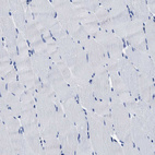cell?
Listing matches in <instances>:
<instances>
[{
    "instance_id": "obj_1",
    "label": "cell",
    "mask_w": 155,
    "mask_h": 155,
    "mask_svg": "<svg viewBox=\"0 0 155 155\" xmlns=\"http://www.w3.org/2000/svg\"><path fill=\"white\" fill-rule=\"evenodd\" d=\"M86 119H87V130L91 141L92 147L95 154L107 155V144L110 140L111 136L107 127L105 126L104 118L94 111H86Z\"/></svg>"
},
{
    "instance_id": "obj_2",
    "label": "cell",
    "mask_w": 155,
    "mask_h": 155,
    "mask_svg": "<svg viewBox=\"0 0 155 155\" xmlns=\"http://www.w3.org/2000/svg\"><path fill=\"white\" fill-rule=\"evenodd\" d=\"M110 115L115 136L118 141L121 142L128 134H130L131 116L126 109L125 104L114 97H111L110 100Z\"/></svg>"
},
{
    "instance_id": "obj_3",
    "label": "cell",
    "mask_w": 155,
    "mask_h": 155,
    "mask_svg": "<svg viewBox=\"0 0 155 155\" xmlns=\"http://www.w3.org/2000/svg\"><path fill=\"white\" fill-rule=\"evenodd\" d=\"M130 136L141 155H153L155 152L154 141L143 130L138 117L130 118Z\"/></svg>"
},
{
    "instance_id": "obj_4",
    "label": "cell",
    "mask_w": 155,
    "mask_h": 155,
    "mask_svg": "<svg viewBox=\"0 0 155 155\" xmlns=\"http://www.w3.org/2000/svg\"><path fill=\"white\" fill-rule=\"evenodd\" d=\"M124 55L140 73H147L154 78V61L150 58L147 53H142L131 46H126Z\"/></svg>"
},
{
    "instance_id": "obj_5",
    "label": "cell",
    "mask_w": 155,
    "mask_h": 155,
    "mask_svg": "<svg viewBox=\"0 0 155 155\" xmlns=\"http://www.w3.org/2000/svg\"><path fill=\"white\" fill-rule=\"evenodd\" d=\"M48 82L50 83V85L53 86L54 92L58 96L61 103L67 100H70V98H75L71 89H70V85L64 79V77L61 75L60 71H59L58 67L56 64H53L49 68Z\"/></svg>"
},
{
    "instance_id": "obj_6",
    "label": "cell",
    "mask_w": 155,
    "mask_h": 155,
    "mask_svg": "<svg viewBox=\"0 0 155 155\" xmlns=\"http://www.w3.org/2000/svg\"><path fill=\"white\" fill-rule=\"evenodd\" d=\"M91 85L94 92V96L97 101L110 103L111 85L107 71L93 75L91 80Z\"/></svg>"
},
{
    "instance_id": "obj_7",
    "label": "cell",
    "mask_w": 155,
    "mask_h": 155,
    "mask_svg": "<svg viewBox=\"0 0 155 155\" xmlns=\"http://www.w3.org/2000/svg\"><path fill=\"white\" fill-rule=\"evenodd\" d=\"M138 74H139V71L129 62V60H128L125 57V55H124V57H122V59H121V67H120V70H119V75L122 79V81H124V83H125L127 90L130 92L131 95H132L137 101L140 100L138 93H137Z\"/></svg>"
},
{
    "instance_id": "obj_8",
    "label": "cell",
    "mask_w": 155,
    "mask_h": 155,
    "mask_svg": "<svg viewBox=\"0 0 155 155\" xmlns=\"http://www.w3.org/2000/svg\"><path fill=\"white\" fill-rule=\"evenodd\" d=\"M64 108V115L69 120H71L77 127L87 126L86 110L75 98H70L61 103Z\"/></svg>"
},
{
    "instance_id": "obj_9",
    "label": "cell",
    "mask_w": 155,
    "mask_h": 155,
    "mask_svg": "<svg viewBox=\"0 0 155 155\" xmlns=\"http://www.w3.org/2000/svg\"><path fill=\"white\" fill-rule=\"evenodd\" d=\"M31 61H32V69L35 74L39 78L43 83L48 82V73L49 68L54 64L50 56L47 53H33L31 51Z\"/></svg>"
},
{
    "instance_id": "obj_10",
    "label": "cell",
    "mask_w": 155,
    "mask_h": 155,
    "mask_svg": "<svg viewBox=\"0 0 155 155\" xmlns=\"http://www.w3.org/2000/svg\"><path fill=\"white\" fill-rule=\"evenodd\" d=\"M127 5L128 11L131 14V21L144 23L151 17H154L150 13L149 9L147 7V2L143 0H127L125 1Z\"/></svg>"
},
{
    "instance_id": "obj_11",
    "label": "cell",
    "mask_w": 155,
    "mask_h": 155,
    "mask_svg": "<svg viewBox=\"0 0 155 155\" xmlns=\"http://www.w3.org/2000/svg\"><path fill=\"white\" fill-rule=\"evenodd\" d=\"M0 30H1V38L6 45L17 42V37L20 32L14 24L12 17L0 19Z\"/></svg>"
},
{
    "instance_id": "obj_12",
    "label": "cell",
    "mask_w": 155,
    "mask_h": 155,
    "mask_svg": "<svg viewBox=\"0 0 155 155\" xmlns=\"http://www.w3.org/2000/svg\"><path fill=\"white\" fill-rule=\"evenodd\" d=\"M94 92L92 89L91 82L89 83H81L80 91L78 94L77 101L81 104V106L85 109L86 111H93L94 109V102H95Z\"/></svg>"
},
{
    "instance_id": "obj_13",
    "label": "cell",
    "mask_w": 155,
    "mask_h": 155,
    "mask_svg": "<svg viewBox=\"0 0 155 155\" xmlns=\"http://www.w3.org/2000/svg\"><path fill=\"white\" fill-rule=\"evenodd\" d=\"M71 73L79 84L89 83V82H91L92 78L94 75L87 60L79 62L73 68H71Z\"/></svg>"
},
{
    "instance_id": "obj_14",
    "label": "cell",
    "mask_w": 155,
    "mask_h": 155,
    "mask_svg": "<svg viewBox=\"0 0 155 155\" xmlns=\"http://www.w3.org/2000/svg\"><path fill=\"white\" fill-rule=\"evenodd\" d=\"M78 128L79 133V145H78L77 154L78 155H92L95 154L92 147L91 141L89 137V130L87 126H80Z\"/></svg>"
},
{
    "instance_id": "obj_15",
    "label": "cell",
    "mask_w": 155,
    "mask_h": 155,
    "mask_svg": "<svg viewBox=\"0 0 155 155\" xmlns=\"http://www.w3.org/2000/svg\"><path fill=\"white\" fill-rule=\"evenodd\" d=\"M92 37H93L98 44L102 45L105 49L111 47V46L115 44H120V43L124 42L119 37H117L113 32H107V31H103V30H100L96 34H94V35L92 36Z\"/></svg>"
},
{
    "instance_id": "obj_16",
    "label": "cell",
    "mask_w": 155,
    "mask_h": 155,
    "mask_svg": "<svg viewBox=\"0 0 155 155\" xmlns=\"http://www.w3.org/2000/svg\"><path fill=\"white\" fill-rule=\"evenodd\" d=\"M0 129V153L2 155H14L10 132L3 121H1Z\"/></svg>"
},
{
    "instance_id": "obj_17",
    "label": "cell",
    "mask_w": 155,
    "mask_h": 155,
    "mask_svg": "<svg viewBox=\"0 0 155 155\" xmlns=\"http://www.w3.org/2000/svg\"><path fill=\"white\" fill-rule=\"evenodd\" d=\"M142 28H143V23L137 22V21H131L130 20L127 23L122 24L120 28H118L117 30L114 31V34L117 37H119L120 39H125L128 35L136 33V32L142 30Z\"/></svg>"
},
{
    "instance_id": "obj_18",
    "label": "cell",
    "mask_w": 155,
    "mask_h": 155,
    "mask_svg": "<svg viewBox=\"0 0 155 155\" xmlns=\"http://www.w3.org/2000/svg\"><path fill=\"white\" fill-rule=\"evenodd\" d=\"M28 8L33 14H54L56 17V12L54 10L51 2L47 0H34L28 2Z\"/></svg>"
},
{
    "instance_id": "obj_19",
    "label": "cell",
    "mask_w": 155,
    "mask_h": 155,
    "mask_svg": "<svg viewBox=\"0 0 155 155\" xmlns=\"http://www.w3.org/2000/svg\"><path fill=\"white\" fill-rule=\"evenodd\" d=\"M34 19H35V23L39 30L46 28V30L50 31L58 23V20L56 19L54 14H34Z\"/></svg>"
},
{
    "instance_id": "obj_20",
    "label": "cell",
    "mask_w": 155,
    "mask_h": 155,
    "mask_svg": "<svg viewBox=\"0 0 155 155\" xmlns=\"http://www.w3.org/2000/svg\"><path fill=\"white\" fill-rule=\"evenodd\" d=\"M10 137H11L14 155H23V149H24V145L26 143L24 132H23V128L22 130L17 131V132H10Z\"/></svg>"
},
{
    "instance_id": "obj_21",
    "label": "cell",
    "mask_w": 155,
    "mask_h": 155,
    "mask_svg": "<svg viewBox=\"0 0 155 155\" xmlns=\"http://www.w3.org/2000/svg\"><path fill=\"white\" fill-rule=\"evenodd\" d=\"M23 35L26 38L28 44L43 39L42 33H41V31L37 28V25H36L35 22L31 23V24H26V28H25L24 32H23Z\"/></svg>"
},
{
    "instance_id": "obj_22",
    "label": "cell",
    "mask_w": 155,
    "mask_h": 155,
    "mask_svg": "<svg viewBox=\"0 0 155 155\" xmlns=\"http://www.w3.org/2000/svg\"><path fill=\"white\" fill-rule=\"evenodd\" d=\"M25 139H26V142H28L32 152H33V155H45V149L42 137L25 136Z\"/></svg>"
},
{
    "instance_id": "obj_23",
    "label": "cell",
    "mask_w": 155,
    "mask_h": 155,
    "mask_svg": "<svg viewBox=\"0 0 155 155\" xmlns=\"http://www.w3.org/2000/svg\"><path fill=\"white\" fill-rule=\"evenodd\" d=\"M121 147H122V151H124V154H127V155H141L140 154V151L137 149L136 144L134 142L132 141V139H131L130 134H128L121 142Z\"/></svg>"
},
{
    "instance_id": "obj_24",
    "label": "cell",
    "mask_w": 155,
    "mask_h": 155,
    "mask_svg": "<svg viewBox=\"0 0 155 155\" xmlns=\"http://www.w3.org/2000/svg\"><path fill=\"white\" fill-rule=\"evenodd\" d=\"M125 43V45L127 46H131V47H136L139 44H141L142 42L145 41V35H144V31L143 28L136 33L131 34V35H128L125 39H122Z\"/></svg>"
},
{
    "instance_id": "obj_25",
    "label": "cell",
    "mask_w": 155,
    "mask_h": 155,
    "mask_svg": "<svg viewBox=\"0 0 155 155\" xmlns=\"http://www.w3.org/2000/svg\"><path fill=\"white\" fill-rule=\"evenodd\" d=\"M93 111L101 117L109 115L110 114V103H106V102H102V101L95 100Z\"/></svg>"
},
{
    "instance_id": "obj_26",
    "label": "cell",
    "mask_w": 155,
    "mask_h": 155,
    "mask_svg": "<svg viewBox=\"0 0 155 155\" xmlns=\"http://www.w3.org/2000/svg\"><path fill=\"white\" fill-rule=\"evenodd\" d=\"M23 132L24 136L30 137H41V127H39L38 120L28 124V125L23 126Z\"/></svg>"
},
{
    "instance_id": "obj_27",
    "label": "cell",
    "mask_w": 155,
    "mask_h": 155,
    "mask_svg": "<svg viewBox=\"0 0 155 155\" xmlns=\"http://www.w3.org/2000/svg\"><path fill=\"white\" fill-rule=\"evenodd\" d=\"M106 153H107V155H121V154H124L121 144H120L119 141L115 140L114 137H111L110 140H109V142H108Z\"/></svg>"
},
{
    "instance_id": "obj_28",
    "label": "cell",
    "mask_w": 155,
    "mask_h": 155,
    "mask_svg": "<svg viewBox=\"0 0 155 155\" xmlns=\"http://www.w3.org/2000/svg\"><path fill=\"white\" fill-rule=\"evenodd\" d=\"M19 119H20V121H21L22 127L25 125H28V124H31V122L37 120V111H36V108L34 107V108H32V109L23 111Z\"/></svg>"
},
{
    "instance_id": "obj_29",
    "label": "cell",
    "mask_w": 155,
    "mask_h": 155,
    "mask_svg": "<svg viewBox=\"0 0 155 155\" xmlns=\"http://www.w3.org/2000/svg\"><path fill=\"white\" fill-rule=\"evenodd\" d=\"M31 59V49L28 48H23V49H18V51L14 55L11 56V60L14 62V64L22 62V61Z\"/></svg>"
},
{
    "instance_id": "obj_30",
    "label": "cell",
    "mask_w": 155,
    "mask_h": 155,
    "mask_svg": "<svg viewBox=\"0 0 155 155\" xmlns=\"http://www.w3.org/2000/svg\"><path fill=\"white\" fill-rule=\"evenodd\" d=\"M109 80H110V85H111V90L114 92H122V91H128L127 87H126L125 83L122 79L120 78L119 74L116 75H111L109 77Z\"/></svg>"
},
{
    "instance_id": "obj_31",
    "label": "cell",
    "mask_w": 155,
    "mask_h": 155,
    "mask_svg": "<svg viewBox=\"0 0 155 155\" xmlns=\"http://www.w3.org/2000/svg\"><path fill=\"white\" fill-rule=\"evenodd\" d=\"M1 121L5 122L7 129L9 130V132H17V131L22 130V125H21V121L20 119H18V117H11V118H8L6 120H1Z\"/></svg>"
},
{
    "instance_id": "obj_32",
    "label": "cell",
    "mask_w": 155,
    "mask_h": 155,
    "mask_svg": "<svg viewBox=\"0 0 155 155\" xmlns=\"http://www.w3.org/2000/svg\"><path fill=\"white\" fill-rule=\"evenodd\" d=\"M53 86L50 85V83H41L39 86L36 90V95L35 96H46V97H50L54 94Z\"/></svg>"
},
{
    "instance_id": "obj_33",
    "label": "cell",
    "mask_w": 155,
    "mask_h": 155,
    "mask_svg": "<svg viewBox=\"0 0 155 155\" xmlns=\"http://www.w3.org/2000/svg\"><path fill=\"white\" fill-rule=\"evenodd\" d=\"M125 107L127 109V111L129 113L131 117H138V116H142V110L141 108L139 107L137 101H133V102H129L126 103Z\"/></svg>"
},
{
    "instance_id": "obj_34",
    "label": "cell",
    "mask_w": 155,
    "mask_h": 155,
    "mask_svg": "<svg viewBox=\"0 0 155 155\" xmlns=\"http://www.w3.org/2000/svg\"><path fill=\"white\" fill-rule=\"evenodd\" d=\"M8 87H9V92L14 95H17V96H21L26 91V87L20 81H15V82H12V83L8 84Z\"/></svg>"
},
{
    "instance_id": "obj_35",
    "label": "cell",
    "mask_w": 155,
    "mask_h": 155,
    "mask_svg": "<svg viewBox=\"0 0 155 155\" xmlns=\"http://www.w3.org/2000/svg\"><path fill=\"white\" fill-rule=\"evenodd\" d=\"M28 46H30L31 51H33V53H46V49H47V43L45 42L44 39L31 43L28 44Z\"/></svg>"
},
{
    "instance_id": "obj_36",
    "label": "cell",
    "mask_w": 155,
    "mask_h": 155,
    "mask_svg": "<svg viewBox=\"0 0 155 155\" xmlns=\"http://www.w3.org/2000/svg\"><path fill=\"white\" fill-rule=\"evenodd\" d=\"M13 69H15V64H14V62L12 60L0 61V75H1V78L7 75Z\"/></svg>"
},
{
    "instance_id": "obj_37",
    "label": "cell",
    "mask_w": 155,
    "mask_h": 155,
    "mask_svg": "<svg viewBox=\"0 0 155 155\" xmlns=\"http://www.w3.org/2000/svg\"><path fill=\"white\" fill-rule=\"evenodd\" d=\"M12 17L11 8H10V0H2L0 2V19Z\"/></svg>"
},
{
    "instance_id": "obj_38",
    "label": "cell",
    "mask_w": 155,
    "mask_h": 155,
    "mask_svg": "<svg viewBox=\"0 0 155 155\" xmlns=\"http://www.w3.org/2000/svg\"><path fill=\"white\" fill-rule=\"evenodd\" d=\"M57 64V67H58L59 71H60L61 75L64 77V80L68 82V84H69L70 80L72 79V73H71V69H70L69 67L67 66L66 64H64L62 61L61 62H59V64Z\"/></svg>"
},
{
    "instance_id": "obj_39",
    "label": "cell",
    "mask_w": 155,
    "mask_h": 155,
    "mask_svg": "<svg viewBox=\"0 0 155 155\" xmlns=\"http://www.w3.org/2000/svg\"><path fill=\"white\" fill-rule=\"evenodd\" d=\"M60 24H61V28H64L69 35L71 33H73V32H75L81 26L80 22H78V21H68V22L60 23Z\"/></svg>"
},
{
    "instance_id": "obj_40",
    "label": "cell",
    "mask_w": 155,
    "mask_h": 155,
    "mask_svg": "<svg viewBox=\"0 0 155 155\" xmlns=\"http://www.w3.org/2000/svg\"><path fill=\"white\" fill-rule=\"evenodd\" d=\"M70 36H71L72 38L74 39L75 42H78V43H80L81 41H83V39H86V38H89V37H91L90 35L86 34V32L84 31V28H82V25H81L80 28H78L75 32H73V33L70 34Z\"/></svg>"
},
{
    "instance_id": "obj_41",
    "label": "cell",
    "mask_w": 155,
    "mask_h": 155,
    "mask_svg": "<svg viewBox=\"0 0 155 155\" xmlns=\"http://www.w3.org/2000/svg\"><path fill=\"white\" fill-rule=\"evenodd\" d=\"M82 28H84L86 34L92 37L94 34H96L100 31V23L93 22V23H87V24H82Z\"/></svg>"
},
{
    "instance_id": "obj_42",
    "label": "cell",
    "mask_w": 155,
    "mask_h": 155,
    "mask_svg": "<svg viewBox=\"0 0 155 155\" xmlns=\"http://www.w3.org/2000/svg\"><path fill=\"white\" fill-rule=\"evenodd\" d=\"M95 17H96L98 23L101 24V23L105 22V21H107V20L109 19V14H108V11L106 9L101 7V8L95 12Z\"/></svg>"
},
{
    "instance_id": "obj_43",
    "label": "cell",
    "mask_w": 155,
    "mask_h": 155,
    "mask_svg": "<svg viewBox=\"0 0 155 155\" xmlns=\"http://www.w3.org/2000/svg\"><path fill=\"white\" fill-rule=\"evenodd\" d=\"M2 80H5L8 84L12 83V82H15L18 81V70L13 69L12 71H10L7 75H5L3 78H1Z\"/></svg>"
},
{
    "instance_id": "obj_44",
    "label": "cell",
    "mask_w": 155,
    "mask_h": 155,
    "mask_svg": "<svg viewBox=\"0 0 155 155\" xmlns=\"http://www.w3.org/2000/svg\"><path fill=\"white\" fill-rule=\"evenodd\" d=\"M17 46H18V49H23V48H28V43L26 41V38L24 37L23 33H19L17 37Z\"/></svg>"
},
{
    "instance_id": "obj_45",
    "label": "cell",
    "mask_w": 155,
    "mask_h": 155,
    "mask_svg": "<svg viewBox=\"0 0 155 155\" xmlns=\"http://www.w3.org/2000/svg\"><path fill=\"white\" fill-rule=\"evenodd\" d=\"M15 69H17L18 71H22V70H31L32 69V61H31V59H28V60L19 62V64H15Z\"/></svg>"
},
{
    "instance_id": "obj_46",
    "label": "cell",
    "mask_w": 155,
    "mask_h": 155,
    "mask_svg": "<svg viewBox=\"0 0 155 155\" xmlns=\"http://www.w3.org/2000/svg\"><path fill=\"white\" fill-rule=\"evenodd\" d=\"M20 101H21V102H34V101H35V96H34V94L32 92L26 90V91L20 96Z\"/></svg>"
},
{
    "instance_id": "obj_47",
    "label": "cell",
    "mask_w": 155,
    "mask_h": 155,
    "mask_svg": "<svg viewBox=\"0 0 155 155\" xmlns=\"http://www.w3.org/2000/svg\"><path fill=\"white\" fill-rule=\"evenodd\" d=\"M93 22H98L96 19V17H95V14L94 13H87L85 15V17L83 18V19L80 21V24H87V23H93Z\"/></svg>"
},
{
    "instance_id": "obj_48",
    "label": "cell",
    "mask_w": 155,
    "mask_h": 155,
    "mask_svg": "<svg viewBox=\"0 0 155 155\" xmlns=\"http://www.w3.org/2000/svg\"><path fill=\"white\" fill-rule=\"evenodd\" d=\"M49 56H50V59H51V61H53L54 64H59V62L62 61V57H61L58 49L56 50V51H54L53 54H50Z\"/></svg>"
},
{
    "instance_id": "obj_49",
    "label": "cell",
    "mask_w": 155,
    "mask_h": 155,
    "mask_svg": "<svg viewBox=\"0 0 155 155\" xmlns=\"http://www.w3.org/2000/svg\"><path fill=\"white\" fill-rule=\"evenodd\" d=\"M7 93H9L8 83L1 79V82H0V94H1V96H5Z\"/></svg>"
},
{
    "instance_id": "obj_50",
    "label": "cell",
    "mask_w": 155,
    "mask_h": 155,
    "mask_svg": "<svg viewBox=\"0 0 155 155\" xmlns=\"http://www.w3.org/2000/svg\"><path fill=\"white\" fill-rule=\"evenodd\" d=\"M145 2H147V9H149L150 13L152 14V15H154V13H155V9H154L155 2L154 1H145Z\"/></svg>"
}]
</instances>
